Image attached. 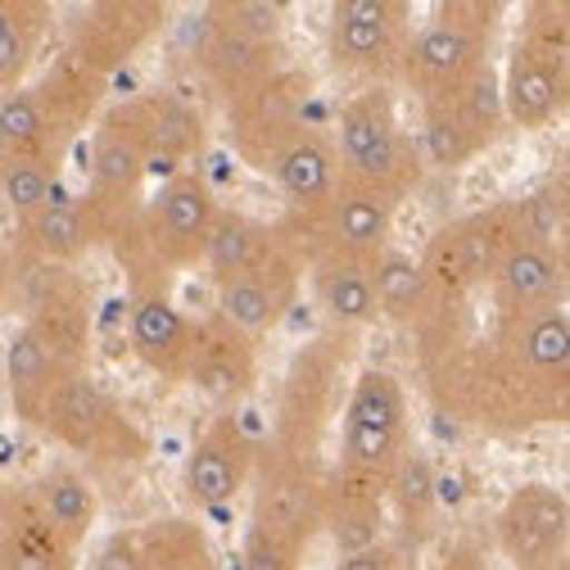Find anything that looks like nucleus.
<instances>
[{
  "mask_svg": "<svg viewBox=\"0 0 570 570\" xmlns=\"http://www.w3.org/2000/svg\"><path fill=\"white\" fill-rule=\"evenodd\" d=\"M218 10L227 23H236L249 37L263 41H285V6L281 0H218Z\"/></svg>",
  "mask_w": 570,
  "mask_h": 570,
  "instance_id": "39",
  "label": "nucleus"
},
{
  "mask_svg": "<svg viewBox=\"0 0 570 570\" xmlns=\"http://www.w3.org/2000/svg\"><path fill=\"white\" fill-rule=\"evenodd\" d=\"M308 548H313V543H304V539H295V534H281V530H267V525H249V521H245L240 566H245V570H304Z\"/></svg>",
  "mask_w": 570,
  "mask_h": 570,
  "instance_id": "38",
  "label": "nucleus"
},
{
  "mask_svg": "<svg viewBox=\"0 0 570 570\" xmlns=\"http://www.w3.org/2000/svg\"><path fill=\"white\" fill-rule=\"evenodd\" d=\"M59 173L55 164H37V159H6L0 155V204L14 223H23L28 213H37L41 204H50L59 195Z\"/></svg>",
  "mask_w": 570,
  "mask_h": 570,
  "instance_id": "36",
  "label": "nucleus"
},
{
  "mask_svg": "<svg viewBox=\"0 0 570 570\" xmlns=\"http://www.w3.org/2000/svg\"><path fill=\"white\" fill-rule=\"evenodd\" d=\"M326 471L331 466H304L258 444V462L249 480V525H267L313 543L322 534V512H326Z\"/></svg>",
  "mask_w": 570,
  "mask_h": 570,
  "instance_id": "16",
  "label": "nucleus"
},
{
  "mask_svg": "<svg viewBox=\"0 0 570 570\" xmlns=\"http://www.w3.org/2000/svg\"><path fill=\"white\" fill-rule=\"evenodd\" d=\"M272 240H276V223H258V218H249V213H240V208H223L218 223H213V232H208L199 267H208L213 285L232 281L236 272L254 267L272 249Z\"/></svg>",
  "mask_w": 570,
  "mask_h": 570,
  "instance_id": "35",
  "label": "nucleus"
},
{
  "mask_svg": "<svg viewBox=\"0 0 570 570\" xmlns=\"http://www.w3.org/2000/svg\"><path fill=\"white\" fill-rule=\"evenodd\" d=\"M353 353H358V340L335 326L317 331L304 348H295V358L285 363V376L276 385L272 435L263 440L272 453L304 466H331L326 449L353 381Z\"/></svg>",
  "mask_w": 570,
  "mask_h": 570,
  "instance_id": "2",
  "label": "nucleus"
},
{
  "mask_svg": "<svg viewBox=\"0 0 570 570\" xmlns=\"http://www.w3.org/2000/svg\"><path fill=\"white\" fill-rule=\"evenodd\" d=\"M258 444L236 412H218L181 462V493L190 508H227L254 480Z\"/></svg>",
  "mask_w": 570,
  "mask_h": 570,
  "instance_id": "18",
  "label": "nucleus"
},
{
  "mask_svg": "<svg viewBox=\"0 0 570 570\" xmlns=\"http://www.w3.org/2000/svg\"><path fill=\"white\" fill-rule=\"evenodd\" d=\"M308 285H313V299L326 313V322L335 331H367L376 326V295H372V267L363 263H348L335 254H313L308 258Z\"/></svg>",
  "mask_w": 570,
  "mask_h": 570,
  "instance_id": "28",
  "label": "nucleus"
},
{
  "mask_svg": "<svg viewBox=\"0 0 570 570\" xmlns=\"http://www.w3.org/2000/svg\"><path fill=\"white\" fill-rule=\"evenodd\" d=\"M91 570H146L140 561V539L136 530H114L100 548H96V566Z\"/></svg>",
  "mask_w": 570,
  "mask_h": 570,
  "instance_id": "41",
  "label": "nucleus"
},
{
  "mask_svg": "<svg viewBox=\"0 0 570 570\" xmlns=\"http://www.w3.org/2000/svg\"><path fill=\"white\" fill-rule=\"evenodd\" d=\"M517 41L543 59L570 63V10L561 0H534V6H525V14H521Z\"/></svg>",
  "mask_w": 570,
  "mask_h": 570,
  "instance_id": "37",
  "label": "nucleus"
},
{
  "mask_svg": "<svg viewBox=\"0 0 570 570\" xmlns=\"http://www.w3.org/2000/svg\"><path fill=\"white\" fill-rule=\"evenodd\" d=\"M37 435L91 462H140L150 453L146 431L127 416V407L105 385L91 381V372L68 376L55 390Z\"/></svg>",
  "mask_w": 570,
  "mask_h": 570,
  "instance_id": "9",
  "label": "nucleus"
},
{
  "mask_svg": "<svg viewBox=\"0 0 570 570\" xmlns=\"http://www.w3.org/2000/svg\"><path fill=\"white\" fill-rule=\"evenodd\" d=\"M91 249L96 240L73 195H55L37 213H28L23 223H14V236H10L14 263H41V267H78Z\"/></svg>",
  "mask_w": 570,
  "mask_h": 570,
  "instance_id": "26",
  "label": "nucleus"
},
{
  "mask_svg": "<svg viewBox=\"0 0 570 570\" xmlns=\"http://www.w3.org/2000/svg\"><path fill=\"white\" fill-rule=\"evenodd\" d=\"M190 63H195L199 82L213 96H223V105H227V100L245 96L249 87H258L263 78H272L276 68L291 63V50H285V41H263V37L240 32L213 6H204Z\"/></svg>",
  "mask_w": 570,
  "mask_h": 570,
  "instance_id": "19",
  "label": "nucleus"
},
{
  "mask_svg": "<svg viewBox=\"0 0 570 570\" xmlns=\"http://www.w3.org/2000/svg\"><path fill=\"white\" fill-rule=\"evenodd\" d=\"M127 344L155 376L186 385L190 348H195V317L173 299V285H131Z\"/></svg>",
  "mask_w": 570,
  "mask_h": 570,
  "instance_id": "21",
  "label": "nucleus"
},
{
  "mask_svg": "<svg viewBox=\"0 0 570 570\" xmlns=\"http://www.w3.org/2000/svg\"><path fill=\"white\" fill-rule=\"evenodd\" d=\"M78 557L41 517L28 484L0 480V570H78Z\"/></svg>",
  "mask_w": 570,
  "mask_h": 570,
  "instance_id": "23",
  "label": "nucleus"
},
{
  "mask_svg": "<svg viewBox=\"0 0 570 570\" xmlns=\"http://www.w3.org/2000/svg\"><path fill=\"white\" fill-rule=\"evenodd\" d=\"M150 177V140L140 122L136 100H114L91 122V155H87V190L78 195L82 218L96 245H118L146 208Z\"/></svg>",
  "mask_w": 570,
  "mask_h": 570,
  "instance_id": "6",
  "label": "nucleus"
},
{
  "mask_svg": "<svg viewBox=\"0 0 570 570\" xmlns=\"http://www.w3.org/2000/svg\"><path fill=\"white\" fill-rule=\"evenodd\" d=\"M10 308H14V254L0 240V313H10Z\"/></svg>",
  "mask_w": 570,
  "mask_h": 570,
  "instance_id": "44",
  "label": "nucleus"
},
{
  "mask_svg": "<svg viewBox=\"0 0 570 570\" xmlns=\"http://www.w3.org/2000/svg\"><path fill=\"white\" fill-rule=\"evenodd\" d=\"M164 28H168L164 0H100V6H87L78 14V23H68L59 55L114 82L118 68H127Z\"/></svg>",
  "mask_w": 570,
  "mask_h": 570,
  "instance_id": "14",
  "label": "nucleus"
},
{
  "mask_svg": "<svg viewBox=\"0 0 570 570\" xmlns=\"http://www.w3.org/2000/svg\"><path fill=\"white\" fill-rule=\"evenodd\" d=\"M218 190L204 177V168H181L164 177L155 195H146L136 227L109 249L131 285H173L177 272H190L204 263L208 232L218 223Z\"/></svg>",
  "mask_w": 570,
  "mask_h": 570,
  "instance_id": "3",
  "label": "nucleus"
},
{
  "mask_svg": "<svg viewBox=\"0 0 570 570\" xmlns=\"http://www.w3.org/2000/svg\"><path fill=\"white\" fill-rule=\"evenodd\" d=\"M313 73H304L299 63L276 68L272 78L249 87L245 96L227 100V140L245 168L267 173L272 155L291 140L295 131L308 127V105H313Z\"/></svg>",
  "mask_w": 570,
  "mask_h": 570,
  "instance_id": "12",
  "label": "nucleus"
},
{
  "mask_svg": "<svg viewBox=\"0 0 570 570\" xmlns=\"http://www.w3.org/2000/svg\"><path fill=\"white\" fill-rule=\"evenodd\" d=\"M385 512H394L399 521V534L394 539L399 548H421L425 539L435 534V512H440V480H435V462L425 458L421 449H407L390 475V489H385Z\"/></svg>",
  "mask_w": 570,
  "mask_h": 570,
  "instance_id": "30",
  "label": "nucleus"
},
{
  "mask_svg": "<svg viewBox=\"0 0 570 570\" xmlns=\"http://www.w3.org/2000/svg\"><path fill=\"white\" fill-rule=\"evenodd\" d=\"M267 177L276 181V190L285 195V204H291V208H285L291 218H313V213L331 199L335 181H340L331 136L308 122L304 131H295V136L272 155Z\"/></svg>",
  "mask_w": 570,
  "mask_h": 570,
  "instance_id": "25",
  "label": "nucleus"
},
{
  "mask_svg": "<svg viewBox=\"0 0 570 570\" xmlns=\"http://www.w3.org/2000/svg\"><path fill=\"white\" fill-rule=\"evenodd\" d=\"M146 570H223L195 517H155L136 530Z\"/></svg>",
  "mask_w": 570,
  "mask_h": 570,
  "instance_id": "34",
  "label": "nucleus"
},
{
  "mask_svg": "<svg viewBox=\"0 0 570 570\" xmlns=\"http://www.w3.org/2000/svg\"><path fill=\"white\" fill-rule=\"evenodd\" d=\"M340 453L326 471L331 484L385 493L399 458L412 449V421H407V390L385 367H358L348 381L340 407Z\"/></svg>",
  "mask_w": 570,
  "mask_h": 570,
  "instance_id": "5",
  "label": "nucleus"
},
{
  "mask_svg": "<svg viewBox=\"0 0 570 570\" xmlns=\"http://www.w3.org/2000/svg\"><path fill=\"white\" fill-rule=\"evenodd\" d=\"M41 517L55 525V534L68 543V548H87V539L96 534V521H100V493L96 484L73 471V466H55L46 471L37 484H28Z\"/></svg>",
  "mask_w": 570,
  "mask_h": 570,
  "instance_id": "31",
  "label": "nucleus"
},
{
  "mask_svg": "<svg viewBox=\"0 0 570 570\" xmlns=\"http://www.w3.org/2000/svg\"><path fill=\"white\" fill-rule=\"evenodd\" d=\"M186 385L218 412H236L258 390V344L218 313L199 317Z\"/></svg>",
  "mask_w": 570,
  "mask_h": 570,
  "instance_id": "20",
  "label": "nucleus"
},
{
  "mask_svg": "<svg viewBox=\"0 0 570 570\" xmlns=\"http://www.w3.org/2000/svg\"><path fill=\"white\" fill-rule=\"evenodd\" d=\"M489 539L512 570H561L570 539V498L552 480H521L498 508Z\"/></svg>",
  "mask_w": 570,
  "mask_h": 570,
  "instance_id": "13",
  "label": "nucleus"
},
{
  "mask_svg": "<svg viewBox=\"0 0 570 570\" xmlns=\"http://www.w3.org/2000/svg\"><path fill=\"white\" fill-rule=\"evenodd\" d=\"M335 168L344 181H363L399 204L421 186L425 168L416 155V140L399 118L394 87H358L335 109Z\"/></svg>",
  "mask_w": 570,
  "mask_h": 570,
  "instance_id": "7",
  "label": "nucleus"
},
{
  "mask_svg": "<svg viewBox=\"0 0 570 570\" xmlns=\"http://www.w3.org/2000/svg\"><path fill=\"white\" fill-rule=\"evenodd\" d=\"M412 37V6L403 0H335L326 23V59L340 78L363 87H394Z\"/></svg>",
  "mask_w": 570,
  "mask_h": 570,
  "instance_id": "10",
  "label": "nucleus"
},
{
  "mask_svg": "<svg viewBox=\"0 0 570 570\" xmlns=\"http://www.w3.org/2000/svg\"><path fill=\"white\" fill-rule=\"evenodd\" d=\"M435 570H489L484 543H480V539H471V534L453 539V543H449V552H444V561H440Z\"/></svg>",
  "mask_w": 570,
  "mask_h": 570,
  "instance_id": "43",
  "label": "nucleus"
},
{
  "mask_svg": "<svg viewBox=\"0 0 570 570\" xmlns=\"http://www.w3.org/2000/svg\"><path fill=\"white\" fill-rule=\"evenodd\" d=\"M14 304L23 308V331H32L63 367L87 372L91 363V285L78 267L14 263Z\"/></svg>",
  "mask_w": 570,
  "mask_h": 570,
  "instance_id": "11",
  "label": "nucleus"
},
{
  "mask_svg": "<svg viewBox=\"0 0 570 570\" xmlns=\"http://www.w3.org/2000/svg\"><path fill=\"white\" fill-rule=\"evenodd\" d=\"M68 376H78L73 367H63L55 353L32 335V331H14L10 344H6V390H10V407L23 425H41L55 390L68 381Z\"/></svg>",
  "mask_w": 570,
  "mask_h": 570,
  "instance_id": "29",
  "label": "nucleus"
},
{
  "mask_svg": "<svg viewBox=\"0 0 570 570\" xmlns=\"http://www.w3.org/2000/svg\"><path fill=\"white\" fill-rule=\"evenodd\" d=\"M105 96H109L105 78L59 55L37 82H23L19 91L0 96V155L63 168L73 140L109 105Z\"/></svg>",
  "mask_w": 570,
  "mask_h": 570,
  "instance_id": "4",
  "label": "nucleus"
},
{
  "mask_svg": "<svg viewBox=\"0 0 570 570\" xmlns=\"http://www.w3.org/2000/svg\"><path fill=\"white\" fill-rule=\"evenodd\" d=\"M425 399L466 431L512 440L570 416V313H512L484 295L431 308L416 331Z\"/></svg>",
  "mask_w": 570,
  "mask_h": 570,
  "instance_id": "1",
  "label": "nucleus"
},
{
  "mask_svg": "<svg viewBox=\"0 0 570 570\" xmlns=\"http://www.w3.org/2000/svg\"><path fill=\"white\" fill-rule=\"evenodd\" d=\"M517 245H521L517 199H498V204L471 208V213H462V218L435 227L431 240H425L421 254H416L425 291H431V308L484 295L493 272L503 267V258Z\"/></svg>",
  "mask_w": 570,
  "mask_h": 570,
  "instance_id": "8",
  "label": "nucleus"
},
{
  "mask_svg": "<svg viewBox=\"0 0 570 570\" xmlns=\"http://www.w3.org/2000/svg\"><path fill=\"white\" fill-rule=\"evenodd\" d=\"M489 63H493V41L489 37H475V32L431 14V23L407 37V50L399 59L394 82L403 91H412L416 105H431V100H444L458 87H466Z\"/></svg>",
  "mask_w": 570,
  "mask_h": 570,
  "instance_id": "17",
  "label": "nucleus"
},
{
  "mask_svg": "<svg viewBox=\"0 0 570 570\" xmlns=\"http://www.w3.org/2000/svg\"><path fill=\"white\" fill-rule=\"evenodd\" d=\"M335 570H407V548H399L394 539H381L363 552H344Z\"/></svg>",
  "mask_w": 570,
  "mask_h": 570,
  "instance_id": "42",
  "label": "nucleus"
},
{
  "mask_svg": "<svg viewBox=\"0 0 570 570\" xmlns=\"http://www.w3.org/2000/svg\"><path fill=\"white\" fill-rule=\"evenodd\" d=\"M140 109V122H146V140H150V173H181L195 168L199 155L208 150V118L204 109L168 87H155L146 96H131Z\"/></svg>",
  "mask_w": 570,
  "mask_h": 570,
  "instance_id": "24",
  "label": "nucleus"
},
{
  "mask_svg": "<svg viewBox=\"0 0 570 570\" xmlns=\"http://www.w3.org/2000/svg\"><path fill=\"white\" fill-rule=\"evenodd\" d=\"M372 295H376V317L403 331H416V322L431 313V291H425L416 258L394 245L372 263Z\"/></svg>",
  "mask_w": 570,
  "mask_h": 570,
  "instance_id": "33",
  "label": "nucleus"
},
{
  "mask_svg": "<svg viewBox=\"0 0 570 570\" xmlns=\"http://www.w3.org/2000/svg\"><path fill=\"white\" fill-rule=\"evenodd\" d=\"M304 272H308L304 254L276 227L272 249L254 267L236 272L232 281H218V317L240 326L249 340L276 331L285 322V313L295 308L299 291H304Z\"/></svg>",
  "mask_w": 570,
  "mask_h": 570,
  "instance_id": "15",
  "label": "nucleus"
},
{
  "mask_svg": "<svg viewBox=\"0 0 570 570\" xmlns=\"http://www.w3.org/2000/svg\"><path fill=\"white\" fill-rule=\"evenodd\" d=\"M50 6L41 0H0V96L28 82L41 41L50 32Z\"/></svg>",
  "mask_w": 570,
  "mask_h": 570,
  "instance_id": "32",
  "label": "nucleus"
},
{
  "mask_svg": "<svg viewBox=\"0 0 570 570\" xmlns=\"http://www.w3.org/2000/svg\"><path fill=\"white\" fill-rule=\"evenodd\" d=\"M498 96H503L508 127L517 131H543L566 114L570 100V63L543 59L512 41L508 63L498 68Z\"/></svg>",
  "mask_w": 570,
  "mask_h": 570,
  "instance_id": "22",
  "label": "nucleus"
},
{
  "mask_svg": "<svg viewBox=\"0 0 570 570\" xmlns=\"http://www.w3.org/2000/svg\"><path fill=\"white\" fill-rule=\"evenodd\" d=\"M435 19L458 23V28L475 32V37L498 41V32H503V19H508V6H503V0H444V6H435Z\"/></svg>",
  "mask_w": 570,
  "mask_h": 570,
  "instance_id": "40",
  "label": "nucleus"
},
{
  "mask_svg": "<svg viewBox=\"0 0 570 570\" xmlns=\"http://www.w3.org/2000/svg\"><path fill=\"white\" fill-rule=\"evenodd\" d=\"M484 299L498 308H512V313L566 308V258H561V249L521 240L503 258V267L493 272Z\"/></svg>",
  "mask_w": 570,
  "mask_h": 570,
  "instance_id": "27",
  "label": "nucleus"
}]
</instances>
